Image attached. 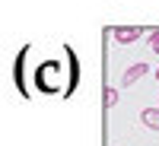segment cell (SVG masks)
Instances as JSON below:
<instances>
[{
	"label": "cell",
	"mask_w": 159,
	"mask_h": 146,
	"mask_svg": "<svg viewBox=\"0 0 159 146\" xmlns=\"http://www.w3.org/2000/svg\"><path fill=\"white\" fill-rule=\"evenodd\" d=\"M147 73H150V67H147L143 60H140V64H134V67H127V70H124V86H134L137 79H143Z\"/></svg>",
	"instance_id": "7a4b0ae2"
},
{
	"label": "cell",
	"mask_w": 159,
	"mask_h": 146,
	"mask_svg": "<svg viewBox=\"0 0 159 146\" xmlns=\"http://www.w3.org/2000/svg\"><path fill=\"white\" fill-rule=\"evenodd\" d=\"M115 105H118V89H105V108H115Z\"/></svg>",
	"instance_id": "277c9868"
},
{
	"label": "cell",
	"mask_w": 159,
	"mask_h": 146,
	"mask_svg": "<svg viewBox=\"0 0 159 146\" xmlns=\"http://www.w3.org/2000/svg\"><path fill=\"white\" fill-rule=\"evenodd\" d=\"M140 121H143V127H150V130L159 134V108H143L140 111Z\"/></svg>",
	"instance_id": "3957f363"
},
{
	"label": "cell",
	"mask_w": 159,
	"mask_h": 146,
	"mask_svg": "<svg viewBox=\"0 0 159 146\" xmlns=\"http://www.w3.org/2000/svg\"><path fill=\"white\" fill-rule=\"evenodd\" d=\"M115 42L118 45H130V42H140L143 38V29H134V25H127V29H115Z\"/></svg>",
	"instance_id": "6da1fadb"
},
{
	"label": "cell",
	"mask_w": 159,
	"mask_h": 146,
	"mask_svg": "<svg viewBox=\"0 0 159 146\" xmlns=\"http://www.w3.org/2000/svg\"><path fill=\"white\" fill-rule=\"evenodd\" d=\"M156 79H159V67H156Z\"/></svg>",
	"instance_id": "8992f818"
},
{
	"label": "cell",
	"mask_w": 159,
	"mask_h": 146,
	"mask_svg": "<svg viewBox=\"0 0 159 146\" xmlns=\"http://www.w3.org/2000/svg\"><path fill=\"white\" fill-rule=\"evenodd\" d=\"M150 48H153V54H159V29L150 32Z\"/></svg>",
	"instance_id": "5b68a950"
}]
</instances>
